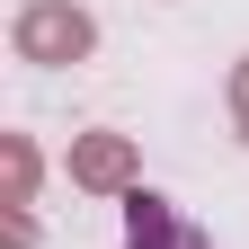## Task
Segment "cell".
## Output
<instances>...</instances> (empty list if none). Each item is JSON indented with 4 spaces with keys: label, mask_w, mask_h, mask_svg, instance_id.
Returning <instances> with one entry per match:
<instances>
[{
    "label": "cell",
    "mask_w": 249,
    "mask_h": 249,
    "mask_svg": "<svg viewBox=\"0 0 249 249\" xmlns=\"http://www.w3.org/2000/svg\"><path fill=\"white\" fill-rule=\"evenodd\" d=\"M124 249H205V231L187 223V213H178L169 196L134 187V196H124Z\"/></svg>",
    "instance_id": "3"
},
{
    "label": "cell",
    "mask_w": 249,
    "mask_h": 249,
    "mask_svg": "<svg viewBox=\"0 0 249 249\" xmlns=\"http://www.w3.org/2000/svg\"><path fill=\"white\" fill-rule=\"evenodd\" d=\"M231 134H240V142H249V53H240V62H231Z\"/></svg>",
    "instance_id": "5"
},
{
    "label": "cell",
    "mask_w": 249,
    "mask_h": 249,
    "mask_svg": "<svg viewBox=\"0 0 249 249\" xmlns=\"http://www.w3.org/2000/svg\"><path fill=\"white\" fill-rule=\"evenodd\" d=\"M71 187H89V196H134L142 187V160H134V142L124 134H71Z\"/></svg>",
    "instance_id": "2"
},
{
    "label": "cell",
    "mask_w": 249,
    "mask_h": 249,
    "mask_svg": "<svg viewBox=\"0 0 249 249\" xmlns=\"http://www.w3.org/2000/svg\"><path fill=\"white\" fill-rule=\"evenodd\" d=\"M0 160H9V205H27V196H36V142L9 134V142H0Z\"/></svg>",
    "instance_id": "4"
},
{
    "label": "cell",
    "mask_w": 249,
    "mask_h": 249,
    "mask_svg": "<svg viewBox=\"0 0 249 249\" xmlns=\"http://www.w3.org/2000/svg\"><path fill=\"white\" fill-rule=\"evenodd\" d=\"M18 62H45V71H62V62H89V45H98V18L80 9V0H27L18 27H9Z\"/></svg>",
    "instance_id": "1"
}]
</instances>
